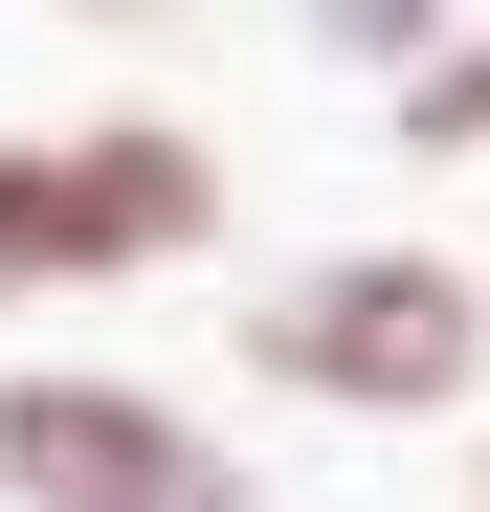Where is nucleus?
Returning <instances> with one entry per match:
<instances>
[{
    "label": "nucleus",
    "mask_w": 490,
    "mask_h": 512,
    "mask_svg": "<svg viewBox=\"0 0 490 512\" xmlns=\"http://www.w3.org/2000/svg\"><path fill=\"white\" fill-rule=\"evenodd\" d=\"M245 379L290 423H490V268L424 223L379 245H290L245 290Z\"/></svg>",
    "instance_id": "nucleus-1"
},
{
    "label": "nucleus",
    "mask_w": 490,
    "mask_h": 512,
    "mask_svg": "<svg viewBox=\"0 0 490 512\" xmlns=\"http://www.w3.org/2000/svg\"><path fill=\"white\" fill-rule=\"evenodd\" d=\"M201 245H223V156L179 112H0V334L90 312V290H156Z\"/></svg>",
    "instance_id": "nucleus-2"
},
{
    "label": "nucleus",
    "mask_w": 490,
    "mask_h": 512,
    "mask_svg": "<svg viewBox=\"0 0 490 512\" xmlns=\"http://www.w3.org/2000/svg\"><path fill=\"white\" fill-rule=\"evenodd\" d=\"M0 512H268V468L134 357H0Z\"/></svg>",
    "instance_id": "nucleus-3"
},
{
    "label": "nucleus",
    "mask_w": 490,
    "mask_h": 512,
    "mask_svg": "<svg viewBox=\"0 0 490 512\" xmlns=\"http://www.w3.org/2000/svg\"><path fill=\"white\" fill-rule=\"evenodd\" d=\"M379 156H424V179H446V156H490V0H468L424 67H401V90H379Z\"/></svg>",
    "instance_id": "nucleus-4"
},
{
    "label": "nucleus",
    "mask_w": 490,
    "mask_h": 512,
    "mask_svg": "<svg viewBox=\"0 0 490 512\" xmlns=\"http://www.w3.org/2000/svg\"><path fill=\"white\" fill-rule=\"evenodd\" d=\"M446 23H468V0H290V45H312V67H357V90H401Z\"/></svg>",
    "instance_id": "nucleus-5"
},
{
    "label": "nucleus",
    "mask_w": 490,
    "mask_h": 512,
    "mask_svg": "<svg viewBox=\"0 0 490 512\" xmlns=\"http://www.w3.org/2000/svg\"><path fill=\"white\" fill-rule=\"evenodd\" d=\"M45 23H179V0H45Z\"/></svg>",
    "instance_id": "nucleus-6"
},
{
    "label": "nucleus",
    "mask_w": 490,
    "mask_h": 512,
    "mask_svg": "<svg viewBox=\"0 0 490 512\" xmlns=\"http://www.w3.org/2000/svg\"><path fill=\"white\" fill-rule=\"evenodd\" d=\"M468 512H490V423H468Z\"/></svg>",
    "instance_id": "nucleus-7"
}]
</instances>
